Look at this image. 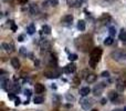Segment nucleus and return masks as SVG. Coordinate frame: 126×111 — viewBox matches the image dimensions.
I'll list each match as a JSON object with an SVG mask.
<instances>
[{"mask_svg": "<svg viewBox=\"0 0 126 111\" xmlns=\"http://www.w3.org/2000/svg\"><path fill=\"white\" fill-rule=\"evenodd\" d=\"M102 53H103V51H102V49L101 48H94V49H92V51H91V55H90V61H89V63H90V66H91L92 68H96V66H97V63H98V61H100V59H101V57H102Z\"/></svg>", "mask_w": 126, "mask_h": 111, "instance_id": "nucleus-1", "label": "nucleus"}, {"mask_svg": "<svg viewBox=\"0 0 126 111\" xmlns=\"http://www.w3.org/2000/svg\"><path fill=\"white\" fill-rule=\"evenodd\" d=\"M111 57L113 60L117 62H126V51L124 50H116L111 53Z\"/></svg>", "mask_w": 126, "mask_h": 111, "instance_id": "nucleus-2", "label": "nucleus"}, {"mask_svg": "<svg viewBox=\"0 0 126 111\" xmlns=\"http://www.w3.org/2000/svg\"><path fill=\"white\" fill-rule=\"evenodd\" d=\"M80 103L83 110H90L93 106V100L92 99H83V100L80 101Z\"/></svg>", "mask_w": 126, "mask_h": 111, "instance_id": "nucleus-3", "label": "nucleus"}, {"mask_svg": "<svg viewBox=\"0 0 126 111\" xmlns=\"http://www.w3.org/2000/svg\"><path fill=\"white\" fill-rule=\"evenodd\" d=\"M72 21H73V16L72 15H65L61 19V23L65 27L72 26Z\"/></svg>", "mask_w": 126, "mask_h": 111, "instance_id": "nucleus-4", "label": "nucleus"}, {"mask_svg": "<svg viewBox=\"0 0 126 111\" xmlns=\"http://www.w3.org/2000/svg\"><path fill=\"white\" fill-rule=\"evenodd\" d=\"M105 83H98L97 86H95V87L93 88V93H94V96H101L102 94V92H103V90H104V88H105Z\"/></svg>", "mask_w": 126, "mask_h": 111, "instance_id": "nucleus-5", "label": "nucleus"}, {"mask_svg": "<svg viewBox=\"0 0 126 111\" xmlns=\"http://www.w3.org/2000/svg\"><path fill=\"white\" fill-rule=\"evenodd\" d=\"M44 76L49 79H55L60 76V72L57 70H48V71L44 72Z\"/></svg>", "mask_w": 126, "mask_h": 111, "instance_id": "nucleus-6", "label": "nucleus"}, {"mask_svg": "<svg viewBox=\"0 0 126 111\" xmlns=\"http://www.w3.org/2000/svg\"><path fill=\"white\" fill-rule=\"evenodd\" d=\"M116 89H117V91L123 92L126 89V82L124 80H122V79L117 80V82H116Z\"/></svg>", "mask_w": 126, "mask_h": 111, "instance_id": "nucleus-7", "label": "nucleus"}, {"mask_svg": "<svg viewBox=\"0 0 126 111\" xmlns=\"http://www.w3.org/2000/svg\"><path fill=\"white\" fill-rule=\"evenodd\" d=\"M76 70V66L74 65V63H69V65H66L64 67V72L65 73H73V72H75Z\"/></svg>", "mask_w": 126, "mask_h": 111, "instance_id": "nucleus-8", "label": "nucleus"}, {"mask_svg": "<svg viewBox=\"0 0 126 111\" xmlns=\"http://www.w3.org/2000/svg\"><path fill=\"white\" fill-rule=\"evenodd\" d=\"M40 48H41L42 50H49V49H51V44L46 39L41 40V42H40Z\"/></svg>", "mask_w": 126, "mask_h": 111, "instance_id": "nucleus-9", "label": "nucleus"}, {"mask_svg": "<svg viewBox=\"0 0 126 111\" xmlns=\"http://www.w3.org/2000/svg\"><path fill=\"white\" fill-rule=\"evenodd\" d=\"M34 90H35V93L41 94V93H43L44 92L46 88H44V86L42 85V83H35L34 85Z\"/></svg>", "mask_w": 126, "mask_h": 111, "instance_id": "nucleus-10", "label": "nucleus"}, {"mask_svg": "<svg viewBox=\"0 0 126 111\" xmlns=\"http://www.w3.org/2000/svg\"><path fill=\"white\" fill-rule=\"evenodd\" d=\"M96 79H97V76H96L95 73H89V74H86L85 80H86L87 83H93L96 81Z\"/></svg>", "mask_w": 126, "mask_h": 111, "instance_id": "nucleus-11", "label": "nucleus"}, {"mask_svg": "<svg viewBox=\"0 0 126 111\" xmlns=\"http://www.w3.org/2000/svg\"><path fill=\"white\" fill-rule=\"evenodd\" d=\"M110 20H111V16H110L109 13H103V15L100 17V21L102 22L103 24H105V23H107V22H110Z\"/></svg>", "mask_w": 126, "mask_h": 111, "instance_id": "nucleus-12", "label": "nucleus"}, {"mask_svg": "<svg viewBox=\"0 0 126 111\" xmlns=\"http://www.w3.org/2000/svg\"><path fill=\"white\" fill-rule=\"evenodd\" d=\"M2 48H3L7 52H12L13 51V44H8V42H3V44H2Z\"/></svg>", "mask_w": 126, "mask_h": 111, "instance_id": "nucleus-13", "label": "nucleus"}, {"mask_svg": "<svg viewBox=\"0 0 126 111\" xmlns=\"http://www.w3.org/2000/svg\"><path fill=\"white\" fill-rule=\"evenodd\" d=\"M109 99L111 101H114V102H116V101H117V99H118V93L116 91H110Z\"/></svg>", "mask_w": 126, "mask_h": 111, "instance_id": "nucleus-14", "label": "nucleus"}, {"mask_svg": "<svg viewBox=\"0 0 126 111\" xmlns=\"http://www.w3.org/2000/svg\"><path fill=\"white\" fill-rule=\"evenodd\" d=\"M10 63H11V66H12L15 69H19L20 68V61H19V59L18 58H11Z\"/></svg>", "mask_w": 126, "mask_h": 111, "instance_id": "nucleus-15", "label": "nucleus"}, {"mask_svg": "<svg viewBox=\"0 0 126 111\" xmlns=\"http://www.w3.org/2000/svg\"><path fill=\"white\" fill-rule=\"evenodd\" d=\"M90 92H91V89H90L89 87H83V88H81V90H80V94H81L82 97L89 96Z\"/></svg>", "mask_w": 126, "mask_h": 111, "instance_id": "nucleus-16", "label": "nucleus"}, {"mask_svg": "<svg viewBox=\"0 0 126 111\" xmlns=\"http://www.w3.org/2000/svg\"><path fill=\"white\" fill-rule=\"evenodd\" d=\"M33 102H34L35 105H41V103L44 102V98L41 96V94H39V96H35L34 98H33Z\"/></svg>", "mask_w": 126, "mask_h": 111, "instance_id": "nucleus-17", "label": "nucleus"}, {"mask_svg": "<svg viewBox=\"0 0 126 111\" xmlns=\"http://www.w3.org/2000/svg\"><path fill=\"white\" fill-rule=\"evenodd\" d=\"M85 27H86V24H85V21L84 20H79L78 22V29L80 31H84L85 30Z\"/></svg>", "mask_w": 126, "mask_h": 111, "instance_id": "nucleus-18", "label": "nucleus"}, {"mask_svg": "<svg viewBox=\"0 0 126 111\" xmlns=\"http://www.w3.org/2000/svg\"><path fill=\"white\" fill-rule=\"evenodd\" d=\"M27 31H28L29 35H33V33L35 32V26L33 23L29 24V26L27 27Z\"/></svg>", "mask_w": 126, "mask_h": 111, "instance_id": "nucleus-19", "label": "nucleus"}, {"mask_svg": "<svg viewBox=\"0 0 126 111\" xmlns=\"http://www.w3.org/2000/svg\"><path fill=\"white\" fill-rule=\"evenodd\" d=\"M42 32L46 33V35H50L51 33V27L48 26V24H44V26L42 27Z\"/></svg>", "mask_w": 126, "mask_h": 111, "instance_id": "nucleus-20", "label": "nucleus"}, {"mask_svg": "<svg viewBox=\"0 0 126 111\" xmlns=\"http://www.w3.org/2000/svg\"><path fill=\"white\" fill-rule=\"evenodd\" d=\"M114 42V40H113V37H107L106 39L104 40V44H106V46H111L112 44Z\"/></svg>", "mask_w": 126, "mask_h": 111, "instance_id": "nucleus-21", "label": "nucleus"}, {"mask_svg": "<svg viewBox=\"0 0 126 111\" xmlns=\"http://www.w3.org/2000/svg\"><path fill=\"white\" fill-rule=\"evenodd\" d=\"M120 40H122V41H124V40H126V31L123 29V30H121V32H120Z\"/></svg>", "mask_w": 126, "mask_h": 111, "instance_id": "nucleus-22", "label": "nucleus"}, {"mask_svg": "<svg viewBox=\"0 0 126 111\" xmlns=\"http://www.w3.org/2000/svg\"><path fill=\"white\" fill-rule=\"evenodd\" d=\"M47 2H48L51 7H57L58 4H59V1H58V0H47Z\"/></svg>", "mask_w": 126, "mask_h": 111, "instance_id": "nucleus-23", "label": "nucleus"}, {"mask_svg": "<svg viewBox=\"0 0 126 111\" xmlns=\"http://www.w3.org/2000/svg\"><path fill=\"white\" fill-rule=\"evenodd\" d=\"M109 32H110V35H111V37H114V36L116 35V29H115V27H110Z\"/></svg>", "mask_w": 126, "mask_h": 111, "instance_id": "nucleus-24", "label": "nucleus"}, {"mask_svg": "<svg viewBox=\"0 0 126 111\" xmlns=\"http://www.w3.org/2000/svg\"><path fill=\"white\" fill-rule=\"evenodd\" d=\"M30 12L31 13H38V7L35 4H31L30 7Z\"/></svg>", "mask_w": 126, "mask_h": 111, "instance_id": "nucleus-25", "label": "nucleus"}, {"mask_svg": "<svg viewBox=\"0 0 126 111\" xmlns=\"http://www.w3.org/2000/svg\"><path fill=\"white\" fill-rule=\"evenodd\" d=\"M11 90H12L13 93H17V92H19L20 87H19L18 85H13V86H12V88H11Z\"/></svg>", "mask_w": 126, "mask_h": 111, "instance_id": "nucleus-26", "label": "nucleus"}, {"mask_svg": "<svg viewBox=\"0 0 126 111\" xmlns=\"http://www.w3.org/2000/svg\"><path fill=\"white\" fill-rule=\"evenodd\" d=\"M80 82H81V79H80V77H78V76H75L73 78V83L75 86H78V85H80Z\"/></svg>", "mask_w": 126, "mask_h": 111, "instance_id": "nucleus-27", "label": "nucleus"}, {"mask_svg": "<svg viewBox=\"0 0 126 111\" xmlns=\"http://www.w3.org/2000/svg\"><path fill=\"white\" fill-rule=\"evenodd\" d=\"M69 59H70V61L76 60V59H78V55H75V53H72V55L69 56Z\"/></svg>", "mask_w": 126, "mask_h": 111, "instance_id": "nucleus-28", "label": "nucleus"}, {"mask_svg": "<svg viewBox=\"0 0 126 111\" xmlns=\"http://www.w3.org/2000/svg\"><path fill=\"white\" fill-rule=\"evenodd\" d=\"M83 3V0H75V2H74V6L75 7H81Z\"/></svg>", "mask_w": 126, "mask_h": 111, "instance_id": "nucleus-29", "label": "nucleus"}, {"mask_svg": "<svg viewBox=\"0 0 126 111\" xmlns=\"http://www.w3.org/2000/svg\"><path fill=\"white\" fill-rule=\"evenodd\" d=\"M101 76H102L103 78H109V77H110V72L109 71H103Z\"/></svg>", "mask_w": 126, "mask_h": 111, "instance_id": "nucleus-30", "label": "nucleus"}, {"mask_svg": "<svg viewBox=\"0 0 126 111\" xmlns=\"http://www.w3.org/2000/svg\"><path fill=\"white\" fill-rule=\"evenodd\" d=\"M9 22H10V24H11V29H12V31H16V30H17V27H16V24L13 23L12 20H10Z\"/></svg>", "mask_w": 126, "mask_h": 111, "instance_id": "nucleus-31", "label": "nucleus"}, {"mask_svg": "<svg viewBox=\"0 0 126 111\" xmlns=\"http://www.w3.org/2000/svg\"><path fill=\"white\" fill-rule=\"evenodd\" d=\"M24 94H26L28 98H29V97H31V90L30 89H26V90H24Z\"/></svg>", "mask_w": 126, "mask_h": 111, "instance_id": "nucleus-32", "label": "nucleus"}, {"mask_svg": "<svg viewBox=\"0 0 126 111\" xmlns=\"http://www.w3.org/2000/svg\"><path fill=\"white\" fill-rule=\"evenodd\" d=\"M20 52H21L22 55H26V53H27V49L24 48V47H22V48H20Z\"/></svg>", "mask_w": 126, "mask_h": 111, "instance_id": "nucleus-33", "label": "nucleus"}, {"mask_svg": "<svg viewBox=\"0 0 126 111\" xmlns=\"http://www.w3.org/2000/svg\"><path fill=\"white\" fill-rule=\"evenodd\" d=\"M17 2H19V3H21V4H24V3H27L28 2V0H16Z\"/></svg>", "mask_w": 126, "mask_h": 111, "instance_id": "nucleus-34", "label": "nucleus"}, {"mask_svg": "<svg viewBox=\"0 0 126 111\" xmlns=\"http://www.w3.org/2000/svg\"><path fill=\"white\" fill-rule=\"evenodd\" d=\"M15 101H16V102H15V105H16V106H19V105H20V102H21L19 98H16V99H15Z\"/></svg>", "mask_w": 126, "mask_h": 111, "instance_id": "nucleus-35", "label": "nucleus"}, {"mask_svg": "<svg viewBox=\"0 0 126 111\" xmlns=\"http://www.w3.org/2000/svg\"><path fill=\"white\" fill-rule=\"evenodd\" d=\"M66 99H67V100H72V101H73L74 100V97L70 96V94H66Z\"/></svg>", "mask_w": 126, "mask_h": 111, "instance_id": "nucleus-36", "label": "nucleus"}, {"mask_svg": "<svg viewBox=\"0 0 126 111\" xmlns=\"http://www.w3.org/2000/svg\"><path fill=\"white\" fill-rule=\"evenodd\" d=\"M9 99H16V97H15V94H13V92L9 94Z\"/></svg>", "mask_w": 126, "mask_h": 111, "instance_id": "nucleus-37", "label": "nucleus"}, {"mask_svg": "<svg viewBox=\"0 0 126 111\" xmlns=\"http://www.w3.org/2000/svg\"><path fill=\"white\" fill-rule=\"evenodd\" d=\"M101 103H102V105H105V103H106V99H102Z\"/></svg>", "mask_w": 126, "mask_h": 111, "instance_id": "nucleus-38", "label": "nucleus"}, {"mask_svg": "<svg viewBox=\"0 0 126 111\" xmlns=\"http://www.w3.org/2000/svg\"><path fill=\"white\" fill-rule=\"evenodd\" d=\"M19 41H23V36H20L19 37Z\"/></svg>", "mask_w": 126, "mask_h": 111, "instance_id": "nucleus-39", "label": "nucleus"}, {"mask_svg": "<svg viewBox=\"0 0 126 111\" xmlns=\"http://www.w3.org/2000/svg\"><path fill=\"white\" fill-rule=\"evenodd\" d=\"M91 111H98V110H96V109H93V110H91Z\"/></svg>", "mask_w": 126, "mask_h": 111, "instance_id": "nucleus-40", "label": "nucleus"}, {"mask_svg": "<svg viewBox=\"0 0 126 111\" xmlns=\"http://www.w3.org/2000/svg\"><path fill=\"white\" fill-rule=\"evenodd\" d=\"M123 42H124V44H126V40H124V41H123Z\"/></svg>", "mask_w": 126, "mask_h": 111, "instance_id": "nucleus-41", "label": "nucleus"}, {"mask_svg": "<svg viewBox=\"0 0 126 111\" xmlns=\"http://www.w3.org/2000/svg\"><path fill=\"white\" fill-rule=\"evenodd\" d=\"M123 111H126V107H125V108H124V110H123Z\"/></svg>", "mask_w": 126, "mask_h": 111, "instance_id": "nucleus-42", "label": "nucleus"}]
</instances>
